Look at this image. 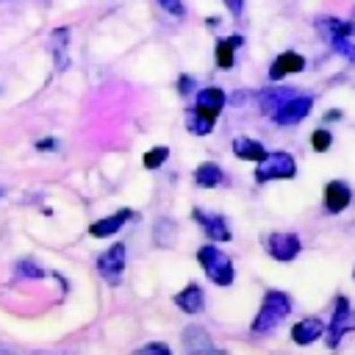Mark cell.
<instances>
[{
    "label": "cell",
    "mask_w": 355,
    "mask_h": 355,
    "mask_svg": "<svg viewBox=\"0 0 355 355\" xmlns=\"http://www.w3.org/2000/svg\"><path fill=\"white\" fill-rule=\"evenodd\" d=\"M222 105H225V92L219 86L202 89L197 94L194 111H189V119H186L189 130L197 133V136H208L211 128H214V122H216V116H219V111H222Z\"/></svg>",
    "instance_id": "cell-1"
},
{
    "label": "cell",
    "mask_w": 355,
    "mask_h": 355,
    "mask_svg": "<svg viewBox=\"0 0 355 355\" xmlns=\"http://www.w3.org/2000/svg\"><path fill=\"white\" fill-rule=\"evenodd\" d=\"M288 311H291V297H288L286 291H277V288L266 291V294H263V302H261V308H258V316H255V322H252V333L261 336V333L275 330V327L288 316Z\"/></svg>",
    "instance_id": "cell-2"
},
{
    "label": "cell",
    "mask_w": 355,
    "mask_h": 355,
    "mask_svg": "<svg viewBox=\"0 0 355 355\" xmlns=\"http://www.w3.org/2000/svg\"><path fill=\"white\" fill-rule=\"evenodd\" d=\"M197 261H200V266L205 269V275H208L211 283H216V286H222V288L233 283V263H230V258H227L219 247H214V244L200 247V250H197Z\"/></svg>",
    "instance_id": "cell-3"
},
{
    "label": "cell",
    "mask_w": 355,
    "mask_h": 355,
    "mask_svg": "<svg viewBox=\"0 0 355 355\" xmlns=\"http://www.w3.org/2000/svg\"><path fill=\"white\" fill-rule=\"evenodd\" d=\"M294 175H297V161H294V155H288L283 150L280 153H266L255 166V178L261 183H266V180H291Z\"/></svg>",
    "instance_id": "cell-4"
},
{
    "label": "cell",
    "mask_w": 355,
    "mask_h": 355,
    "mask_svg": "<svg viewBox=\"0 0 355 355\" xmlns=\"http://www.w3.org/2000/svg\"><path fill=\"white\" fill-rule=\"evenodd\" d=\"M316 28H319V33L330 42V47H333L336 53H341V55H347V58H355V47H352V42H349V36H352V31H355L352 22L322 17V19L316 22Z\"/></svg>",
    "instance_id": "cell-5"
},
{
    "label": "cell",
    "mask_w": 355,
    "mask_h": 355,
    "mask_svg": "<svg viewBox=\"0 0 355 355\" xmlns=\"http://www.w3.org/2000/svg\"><path fill=\"white\" fill-rule=\"evenodd\" d=\"M263 247H266V252L275 258V261H294L297 255H300V250H302V244H300V236L297 233H269L266 239H263Z\"/></svg>",
    "instance_id": "cell-6"
},
{
    "label": "cell",
    "mask_w": 355,
    "mask_h": 355,
    "mask_svg": "<svg viewBox=\"0 0 355 355\" xmlns=\"http://www.w3.org/2000/svg\"><path fill=\"white\" fill-rule=\"evenodd\" d=\"M125 244H111L100 258H97V272L103 275L105 283L116 286L122 280V272H125Z\"/></svg>",
    "instance_id": "cell-7"
},
{
    "label": "cell",
    "mask_w": 355,
    "mask_h": 355,
    "mask_svg": "<svg viewBox=\"0 0 355 355\" xmlns=\"http://www.w3.org/2000/svg\"><path fill=\"white\" fill-rule=\"evenodd\" d=\"M311 108H313V97H308V94H294V97H288V100L272 114V119H275L277 125H297V122H302V119L308 116Z\"/></svg>",
    "instance_id": "cell-8"
},
{
    "label": "cell",
    "mask_w": 355,
    "mask_h": 355,
    "mask_svg": "<svg viewBox=\"0 0 355 355\" xmlns=\"http://www.w3.org/2000/svg\"><path fill=\"white\" fill-rule=\"evenodd\" d=\"M352 327H355V311L349 308L347 297H338L336 300V311H333V322H330V333H327V344L336 347L341 341V336L347 330H352Z\"/></svg>",
    "instance_id": "cell-9"
},
{
    "label": "cell",
    "mask_w": 355,
    "mask_h": 355,
    "mask_svg": "<svg viewBox=\"0 0 355 355\" xmlns=\"http://www.w3.org/2000/svg\"><path fill=\"white\" fill-rule=\"evenodd\" d=\"M194 219L202 225V230H205V236H208L211 241H230V227H227L225 216L194 208Z\"/></svg>",
    "instance_id": "cell-10"
},
{
    "label": "cell",
    "mask_w": 355,
    "mask_h": 355,
    "mask_svg": "<svg viewBox=\"0 0 355 355\" xmlns=\"http://www.w3.org/2000/svg\"><path fill=\"white\" fill-rule=\"evenodd\" d=\"M302 69H305V58H302L300 53H294V50H286V53H280V55L272 61L269 78H272V80H280V78H286V75H291V72H302Z\"/></svg>",
    "instance_id": "cell-11"
},
{
    "label": "cell",
    "mask_w": 355,
    "mask_h": 355,
    "mask_svg": "<svg viewBox=\"0 0 355 355\" xmlns=\"http://www.w3.org/2000/svg\"><path fill=\"white\" fill-rule=\"evenodd\" d=\"M349 200H352V191H349V186L344 180H330L324 186V208L330 214H341L349 205Z\"/></svg>",
    "instance_id": "cell-12"
},
{
    "label": "cell",
    "mask_w": 355,
    "mask_h": 355,
    "mask_svg": "<svg viewBox=\"0 0 355 355\" xmlns=\"http://www.w3.org/2000/svg\"><path fill=\"white\" fill-rule=\"evenodd\" d=\"M128 219H133V211H130V208H122V211H116V214H111V216H103V219L92 222L89 233H92L94 239H108V236H114Z\"/></svg>",
    "instance_id": "cell-13"
},
{
    "label": "cell",
    "mask_w": 355,
    "mask_h": 355,
    "mask_svg": "<svg viewBox=\"0 0 355 355\" xmlns=\"http://www.w3.org/2000/svg\"><path fill=\"white\" fill-rule=\"evenodd\" d=\"M324 336V324H322V319H316V316H308V319H300L294 327H291V338H294V344H313V341H319Z\"/></svg>",
    "instance_id": "cell-14"
},
{
    "label": "cell",
    "mask_w": 355,
    "mask_h": 355,
    "mask_svg": "<svg viewBox=\"0 0 355 355\" xmlns=\"http://www.w3.org/2000/svg\"><path fill=\"white\" fill-rule=\"evenodd\" d=\"M175 305H178L180 311H186V313H200V311H202V305H205L202 288H200L197 283L186 286L180 294H175Z\"/></svg>",
    "instance_id": "cell-15"
},
{
    "label": "cell",
    "mask_w": 355,
    "mask_h": 355,
    "mask_svg": "<svg viewBox=\"0 0 355 355\" xmlns=\"http://www.w3.org/2000/svg\"><path fill=\"white\" fill-rule=\"evenodd\" d=\"M233 155H239L241 161H261L266 155V150L261 141H255L250 136H239V139H233Z\"/></svg>",
    "instance_id": "cell-16"
},
{
    "label": "cell",
    "mask_w": 355,
    "mask_h": 355,
    "mask_svg": "<svg viewBox=\"0 0 355 355\" xmlns=\"http://www.w3.org/2000/svg\"><path fill=\"white\" fill-rule=\"evenodd\" d=\"M222 180H225V175H222L219 164H214V161H205V164H200V166L194 169V183L202 186V189H214V186H219Z\"/></svg>",
    "instance_id": "cell-17"
},
{
    "label": "cell",
    "mask_w": 355,
    "mask_h": 355,
    "mask_svg": "<svg viewBox=\"0 0 355 355\" xmlns=\"http://www.w3.org/2000/svg\"><path fill=\"white\" fill-rule=\"evenodd\" d=\"M183 341H186V352L189 355H202V352L214 349V344H211V338H208V333L202 327H189Z\"/></svg>",
    "instance_id": "cell-18"
},
{
    "label": "cell",
    "mask_w": 355,
    "mask_h": 355,
    "mask_svg": "<svg viewBox=\"0 0 355 355\" xmlns=\"http://www.w3.org/2000/svg\"><path fill=\"white\" fill-rule=\"evenodd\" d=\"M239 44H241V36H227V39H219L216 42L214 55H216V67L219 69H230L233 67V53H236Z\"/></svg>",
    "instance_id": "cell-19"
},
{
    "label": "cell",
    "mask_w": 355,
    "mask_h": 355,
    "mask_svg": "<svg viewBox=\"0 0 355 355\" xmlns=\"http://www.w3.org/2000/svg\"><path fill=\"white\" fill-rule=\"evenodd\" d=\"M67 39H69L67 28H58L50 36V50H53V58H55V69H67Z\"/></svg>",
    "instance_id": "cell-20"
},
{
    "label": "cell",
    "mask_w": 355,
    "mask_h": 355,
    "mask_svg": "<svg viewBox=\"0 0 355 355\" xmlns=\"http://www.w3.org/2000/svg\"><path fill=\"white\" fill-rule=\"evenodd\" d=\"M297 92H291V89H266L263 94H261V111L263 114H275L288 97H294Z\"/></svg>",
    "instance_id": "cell-21"
},
{
    "label": "cell",
    "mask_w": 355,
    "mask_h": 355,
    "mask_svg": "<svg viewBox=\"0 0 355 355\" xmlns=\"http://www.w3.org/2000/svg\"><path fill=\"white\" fill-rule=\"evenodd\" d=\"M166 155H169V147H164V144H161V147H153V150H147L141 164H144V169H158V166L166 161Z\"/></svg>",
    "instance_id": "cell-22"
},
{
    "label": "cell",
    "mask_w": 355,
    "mask_h": 355,
    "mask_svg": "<svg viewBox=\"0 0 355 355\" xmlns=\"http://www.w3.org/2000/svg\"><path fill=\"white\" fill-rule=\"evenodd\" d=\"M17 277H44V269L25 258V261L17 263Z\"/></svg>",
    "instance_id": "cell-23"
},
{
    "label": "cell",
    "mask_w": 355,
    "mask_h": 355,
    "mask_svg": "<svg viewBox=\"0 0 355 355\" xmlns=\"http://www.w3.org/2000/svg\"><path fill=\"white\" fill-rule=\"evenodd\" d=\"M330 141H333V136H330L327 130H316V133H311V147H313L316 153H324V150L330 147Z\"/></svg>",
    "instance_id": "cell-24"
},
{
    "label": "cell",
    "mask_w": 355,
    "mask_h": 355,
    "mask_svg": "<svg viewBox=\"0 0 355 355\" xmlns=\"http://www.w3.org/2000/svg\"><path fill=\"white\" fill-rule=\"evenodd\" d=\"M133 355H172V352H169V347H166V344H161V341H153V344H144V347H139Z\"/></svg>",
    "instance_id": "cell-25"
},
{
    "label": "cell",
    "mask_w": 355,
    "mask_h": 355,
    "mask_svg": "<svg viewBox=\"0 0 355 355\" xmlns=\"http://www.w3.org/2000/svg\"><path fill=\"white\" fill-rule=\"evenodd\" d=\"M158 6L164 8V11H169L172 17H183L186 11H183V3L180 0H158Z\"/></svg>",
    "instance_id": "cell-26"
},
{
    "label": "cell",
    "mask_w": 355,
    "mask_h": 355,
    "mask_svg": "<svg viewBox=\"0 0 355 355\" xmlns=\"http://www.w3.org/2000/svg\"><path fill=\"white\" fill-rule=\"evenodd\" d=\"M227 3V8L233 11V14H241V6H244V0H225Z\"/></svg>",
    "instance_id": "cell-27"
},
{
    "label": "cell",
    "mask_w": 355,
    "mask_h": 355,
    "mask_svg": "<svg viewBox=\"0 0 355 355\" xmlns=\"http://www.w3.org/2000/svg\"><path fill=\"white\" fill-rule=\"evenodd\" d=\"M0 197H3V186H0Z\"/></svg>",
    "instance_id": "cell-28"
},
{
    "label": "cell",
    "mask_w": 355,
    "mask_h": 355,
    "mask_svg": "<svg viewBox=\"0 0 355 355\" xmlns=\"http://www.w3.org/2000/svg\"><path fill=\"white\" fill-rule=\"evenodd\" d=\"M0 3H8V0H0Z\"/></svg>",
    "instance_id": "cell-29"
}]
</instances>
